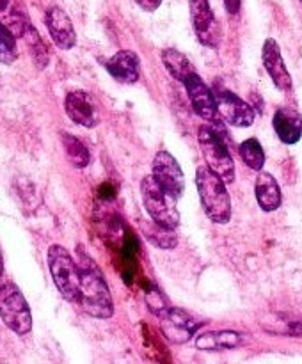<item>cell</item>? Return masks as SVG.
I'll return each mask as SVG.
<instances>
[{"label": "cell", "mask_w": 302, "mask_h": 364, "mask_svg": "<svg viewBox=\"0 0 302 364\" xmlns=\"http://www.w3.org/2000/svg\"><path fill=\"white\" fill-rule=\"evenodd\" d=\"M77 265L80 274V297H78L80 308L92 318H110L114 315V302L98 263L84 249L78 247Z\"/></svg>", "instance_id": "obj_1"}, {"label": "cell", "mask_w": 302, "mask_h": 364, "mask_svg": "<svg viewBox=\"0 0 302 364\" xmlns=\"http://www.w3.org/2000/svg\"><path fill=\"white\" fill-rule=\"evenodd\" d=\"M199 199L210 220L217 224H226L231 219V199L226 191V183L206 166L195 171Z\"/></svg>", "instance_id": "obj_2"}, {"label": "cell", "mask_w": 302, "mask_h": 364, "mask_svg": "<svg viewBox=\"0 0 302 364\" xmlns=\"http://www.w3.org/2000/svg\"><path fill=\"white\" fill-rule=\"evenodd\" d=\"M48 269L52 274V279L55 283L59 294L68 302H77L80 297V274L78 265L70 252L63 245H50L48 249Z\"/></svg>", "instance_id": "obj_3"}, {"label": "cell", "mask_w": 302, "mask_h": 364, "mask_svg": "<svg viewBox=\"0 0 302 364\" xmlns=\"http://www.w3.org/2000/svg\"><path fill=\"white\" fill-rule=\"evenodd\" d=\"M141 196L146 212L155 223L173 228V230L180 226V212L176 208V198H173L169 192L163 191L151 174L142 180Z\"/></svg>", "instance_id": "obj_4"}, {"label": "cell", "mask_w": 302, "mask_h": 364, "mask_svg": "<svg viewBox=\"0 0 302 364\" xmlns=\"http://www.w3.org/2000/svg\"><path fill=\"white\" fill-rule=\"evenodd\" d=\"M198 141L205 156L206 167L215 173L224 183L234 180V164L230 155V146L208 127H201L198 132Z\"/></svg>", "instance_id": "obj_5"}, {"label": "cell", "mask_w": 302, "mask_h": 364, "mask_svg": "<svg viewBox=\"0 0 302 364\" xmlns=\"http://www.w3.org/2000/svg\"><path fill=\"white\" fill-rule=\"evenodd\" d=\"M0 318L13 333L28 334L32 329V315L20 288L13 283L0 284Z\"/></svg>", "instance_id": "obj_6"}, {"label": "cell", "mask_w": 302, "mask_h": 364, "mask_svg": "<svg viewBox=\"0 0 302 364\" xmlns=\"http://www.w3.org/2000/svg\"><path fill=\"white\" fill-rule=\"evenodd\" d=\"M153 178L156 183L169 192L173 198H180L185 191V176L180 164L169 151H158L153 159Z\"/></svg>", "instance_id": "obj_7"}, {"label": "cell", "mask_w": 302, "mask_h": 364, "mask_svg": "<svg viewBox=\"0 0 302 364\" xmlns=\"http://www.w3.org/2000/svg\"><path fill=\"white\" fill-rule=\"evenodd\" d=\"M213 98H215L217 112L230 124L247 128L254 123V110H252V107L245 103L244 100L238 98L234 92L219 87L213 92Z\"/></svg>", "instance_id": "obj_8"}, {"label": "cell", "mask_w": 302, "mask_h": 364, "mask_svg": "<svg viewBox=\"0 0 302 364\" xmlns=\"http://www.w3.org/2000/svg\"><path fill=\"white\" fill-rule=\"evenodd\" d=\"M190 18L199 43L210 48H217L220 43V31L208 0H190Z\"/></svg>", "instance_id": "obj_9"}, {"label": "cell", "mask_w": 302, "mask_h": 364, "mask_svg": "<svg viewBox=\"0 0 302 364\" xmlns=\"http://www.w3.org/2000/svg\"><path fill=\"white\" fill-rule=\"evenodd\" d=\"M160 322H162L163 334L174 343H187L194 336L195 331L203 326V322H199L195 316L180 308H169Z\"/></svg>", "instance_id": "obj_10"}, {"label": "cell", "mask_w": 302, "mask_h": 364, "mask_svg": "<svg viewBox=\"0 0 302 364\" xmlns=\"http://www.w3.org/2000/svg\"><path fill=\"white\" fill-rule=\"evenodd\" d=\"M46 28L50 32V38L55 43L57 48L60 50H71L77 43V34H75L73 23H71L70 16L66 11L60 7L53 6L46 11Z\"/></svg>", "instance_id": "obj_11"}, {"label": "cell", "mask_w": 302, "mask_h": 364, "mask_svg": "<svg viewBox=\"0 0 302 364\" xmlns=\"http://www.w3.org/2000/svg\"><path fill=\"white\" fill-rule=\"evenodd\" d=\"M183 84H185V89H187L188 100H190L194 112L206 121L215 119L217 116L215 98H213V92L210 91L208 85L199 78V75L198 73L190 75Z\"/></svg>", "instance_id": "obj_12"}, {"label": "cell", "mask_w": 302, "mask_h": 364, "mask_svg": "<svg viewBox=\"0 0 302 364\" xmlns=\"http://www.w3.org/2000/svg\"><path fill=\"white\" fill-rule=\"evenodd\" d=\"M263 66H265L266 73L272 78L274 85H276L279 91H288L291 87V77L288 73L286 66H284V60L281 57V50L277 46V43L274 39H266L265 45H263L261 52Z\"/></svg>", "instance_id": "obj_13"}, {"label": "cell", "mask_w": 302, "mask_h": 364, "mask_svg": "<svg viewBox=\"0 0 302 364\" xmlns=\"http://www.w3.org/2000/svg\"><path fill=\"white\" fill-rule=\"evenodd\" d=\"M68 117L80 127L92 128L96 124V109L91 96L84 91H71L64 100Z\"/></svg>", "instance_id": "obj_14"}, {"label": "cell", "mask_w": 302, "mask_h": 364, "mask_svg": "<svg viewBox=\"0 0 302 364\" xmlns=\"http://www.w3.org/2000/svg\"><path fill=\"white\" fill-rule=\"evenodd\" d=\"M274 130L284 144H295L302 137V116L293 109L281 107L274 114Z\"/></svg>", "instance_id": "obj_15"}, {"label": "cell", "mask_w": 302, "mask_h": 364, "mask_svg": "<svg viewBox=\"0 0 302 364\" xmlns=\"http://www.w3.org/2000/svg\"><path fill=\"white\" fill-rule=\"evenodd\" d=\"M107 71L123 84H134L139 78V57L131 50H119L107 60Z\"/></svg>", "instance_id": "obj_16"}, {"label": "cell", "mask_w": 302, "mask_h": 364, "mask_svg": "<svg viewBox=\"0 0 302 364\" xmlns=\"http://www.w3.org/2000/svg\"><path fill=\"white\" fill-rule=\"evenodd\" d=\"M254 194L256 201H258L259 208H261L263 212H274V210L279 208L281 191L272 174L259 173V176L256 178Z\"/></svg>", "instance_id": "obj_17"}, {"label": "cell", "mask_w": 302, "mask_h": 364, "mask_svg": "<svg viewBox=\"0 0 302 364\" xmlns=\"http://www.w3.org/2000/svg\"><path fill=\"white\" fill-rule=\"evenodd\" d=\"M242 345V334L234 331H219V333H206L198 336L195 347L205 352L217 350H231Z\"/></svg>", "instance_id": "obj_18"}, {"label": "cell", "mask_w": 302, "mask_h": 364, "mask_svg": "<svg viewBox=\"0 0 302 364\" xmlns=\"http://www.w3.org/2000/svg\"><path fill=\"white\" fill-rule=\"evenodd\" d=\"M142 235L148 242H151L155 247L166 249L171 251L178 245V237L174 233L173 228H167L163 224L155 223V220H148V223H142Z\"/></svg>", "instance_id": "obj_19"}, {"label": "cell", "mask_w": 302, "mask_h": 364, "mask_svg": "<svg viewBox=\"0 0 302 364\" xmlns=\"http://www.w3.org/2000/svg\"><path fill=\"white\" fill-rule=\"evenodd\" d=\"M0 23L9 28L14 38H21L28 20L18 7L16 0H0Z\"/></svg>", "instance_id": "obj_20"}, {"label": "cell", "mask_w": 302, "mask_h": 364, "mask_svg": "<svg viewBox=\"0 0 302 364\" xmlns=\"http://www.w3.org/2000/svg\"><path fill=\"white\" fill-rule=\"evenodd\" d=\"M162 63L166 66L167 73L174 78V80L185 82L190 75L195 73L194 66H192L190 60L183 55L181 52L173 48H167L162 52Z\"/></svg>", "instance_id": "obj_21"}, {"label": "cell", "mask_w": 302, "mask_h": 364, "mask_svg": "<svg viewBox=\"0 0 302 364\" xmlns=\"http://www.w3.org/2000/svg\"><path fill=\"white\" fill-rule=\"evenodd\" d=\"M60 141H63L64 151H66V156L68 160H70L71 166L77 167V169H84V167L89 166V162H91L89 149L85 148L77 137L63 132V134H60Z\"/></svg>", "instance_id": "obj_22"}, {"label": "cell", "mask_w": 302, "mask_h": 364, "mask_svg": "<svg viewBox=\"0 0 302 364\" xmlns=\"http://www.w3.org/2000/svg\"><path fill=\"white\" fill-rule=\"evenodd\" d=\"M21 38H25V43H27L28 50H31V55L32 59H34L36 66L38 68H45L46 64H48V48H46L45 41H43V38L39 36V32L36 31L34 25L28 23L27 27H25V32Z\"/></svg>", "instance_id": "obj_23"}, {"label": "cell", "mask_w": 302, "mask_h": 364, "mask_svg": "<svg viewBox=\"0 0 302 364\" xmlns=\"http://www.w3.org/2000/svg\"><path fill=\"white\" fill-rule=\"evenodd\" d=\"M238 153H240L245 166H249L254 171H259L263 167V164H265V153H263L261 144L256 139H247V141L242 142L240 148H238Z\"/></svg>", "instance_id": "obj_24"}, {"label": "cell", "mask_w": 302, "mask_h": 364, "mask_svg": "<svg viewBox=\"0 0 302 364\" xmlns=\"http://www.w3.org/2000/svg\"><path fill=\"white\" fill-rule=\"evenodd\" d=\"M18 57L16 38L9 28L0 23V63L13 64Z\"/></svg>", "instance_id": "obj_25"}, {"label": "cell", "mask_w": 302, "mask_h": 364, "mask_svg": "<svg viewBox=\"0 0 302 364\" xmlns=\"http://www.w3.org/2000/svg\"><path fill=\"white\" fill-rule=\"evenodd\" d=\"M146 306H148L149 311L156 316V318H162L167 311H169V304H167V299L163 297L162 291L156 287H151L144 295Z\"/></svg>", "instance_id": "obj_26"}, {"label": "cell", "mask_w": 302, "mask_h": 364, "mask_svg": "<svg viewBox=\"0 0 302 364\" xmlns=\"http://www.w3.org/2000/svg\"><path fill=\"white\" fill-rule=\"evenodd\" d=\"M135 2H137V6L141 7V9L148 11V13H153V11L158 9L162 0H135Z\"/></svg>", "instance_id": "obj_27"}, {"label": "cell", "mask_w": 302, "mask_h": 364, "mask_svg": "<svg viewBox=\"0 0 302 364\" xmlns=\"http://www.w3.org/2000/svg\"><path fill=\"white\" fill-rule=\"evenodd\" d=\"M224 6H226L227 13L237 14L240 9V0H224Z\"/></svg>", "instance_id": "obj_28"}, {"label": "cell", "mask_w": 302, "mask_h": 364, "mask_svg": "<svg viewBox=\"0 0 302 364\" xmlns=\"http://www.w3.org/2000/svg\"><path fill=\"white\" fill-rule=\"evenodd\" d=\"M4 283V262H2V256H0V284Z\"/></svg>", "instance_id": "obj_29"}]
</instances>
